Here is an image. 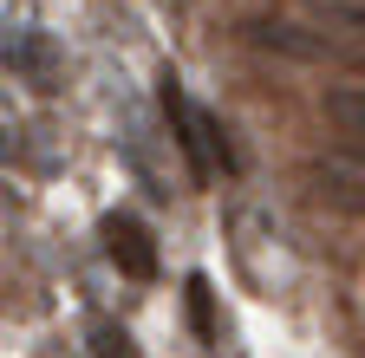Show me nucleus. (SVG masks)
<instances>
[{
	"label": "nucleus",
	"instance_id": "f257e3e1",
	"mask_svg": "<svg viewBox=\"0 0 365 358\" xmlns=\"http://www.w3.org/2000/svg\"><path fill=\"white\" fill-rule=\"evenodd\" d=\"M307 183H313V196L327 202V209H339V215H365V150H327V157H313L307 163Z\"/></svg>",
	"mask_w": 365,
	"mask_h": 358
},
{
	"label": "nucleus",
	"instance_id": "f03ea898",
	"mask_svg": "<svg viewBox=\"0 0 365 358\" xmlns=\"http://www.w3.org/2000/svg\"><path fill=\"white\" fill-rule=\"evenodd\" d=\"M157 98H163V117H170L176 150L190 157V176H196V183H209L215 150H209V130H202V105H190V98H182V78H176V72H163V78H157Z\"/></svg>",
	"mask_w": 365,
	"mask_h": 358
},
{
	"label": "nucleus",
	"instance_id": "7ed1b4c3",
	"mask_svg": "<svg viewBox=\"0 0 365 358\" xmlns=\"http://www.w3.org/2000/svg\"><path fill=\"white\" fill-rule=\"evenodd\" d=\"M242 39L261 53H287V59H339V46L327 33H313V26H294V20H242Z\"/></svg>",
	"mask_w": 365,
	"mask_h": 358
},
{
	"label": "nucleus",
	"instance_id": "20e7f679",
	"mask_svg": "<svg viewBox=\"0 0 365 358\" xmlns=\"http://www.w3.org/2000/svg\"><path fill=\"white\" fill-rule=\"evenodd\" d=\"M105 254L130 280H157V248H150V228L137 215H105Z\"/></svg>",
	"mask_w": 365,
	"mask_h": 358
},
{
	"label": "nucleus",
	"instance_id": "39448f33",
	"mask_svg": "<svg viewBox=\"0 0 365 358\" xmlns=\"http://www.w3.org/2000/svg\"><path fill=\"white\" fill-rule=\"evenodd\" d=\"M319 111H327V124L339 130L346 150H365V85H333L319 98Z\"/></svg>",
	"mask_w": 365,
	"mask_h": 358
},
{
	"label": "nucleus",
	"instance_id": "423d86ee",
	"mask_svg": "<svg viewBox=\"0 0 365 358\" xmlns=\"http://www.w3.org/2000/svg\"><path fill=\"white\" fill-rule=\"evenodd\" d=\"M7 65L14 72H26L33 85H39V92H53V46H46V33H33V26H20L14 39H7Z\"/></svg>",
	"mask_w": 365,
	"mask_h": 358
},
{
	"label": "nucleus",
	"instance_id": "0eeeda50",
	"mask_svg": "<svg viewBox=\"0 0 365 358\" xmlns=\"http://www.w3.org/2000/svg\"><path fill=\"white\" fill-rule=\"evenodd\" d=\"M182 293H190V326H196V339L209 345V339H215V300H209V280L190 274V280H182Z\"/></svg>",
	"mask_w": 365,
	"mask_h": 358
},
{
	"label": "nucleus",
	"instance_id": "6e6552de",
	"mask_svg": "<svg viewBox=\"0 0 365 358\" xmlns=\"http://www.w3.org/2000/svg\"><path fill=\"white\" fill-rule=\"evenodd\" d=\"M91 358H137V345H130V332L118 320H98L91 326Z\"/></svg>",
	"mask_w": 365,
	"mask_h": 358
},
{
	"label": "nucleus",
	"instance_id": "1a4fd4ad",
	"mask_svg": "<svg viewBox=\"0 0 365 358\" xmlns=\"http://www.w3.org/2000/svg\"><path fill=\"white\" fill-rule=\"evenodd\" d=\"M313 14H319V20H333V26L365 33V7H359V0H313Z\"/></svg>",
	"mask_w": 365,
	"mask_h": 358
}]
</instances>
